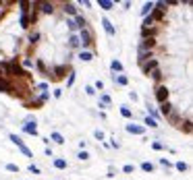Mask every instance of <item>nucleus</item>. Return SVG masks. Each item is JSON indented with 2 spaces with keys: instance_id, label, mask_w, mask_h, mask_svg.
<instances>
[{
  "instance_id": "1",
  "label": "nucleus",
  "mask_w": 193,
  "mask_h": 180,
  "mask_svg": "<svg viewBox=\"0 0 193 180\" xmlns=\"http://www.w3.org/2000/svg\"><path fill=\"white\" fill-rule=\"evenodd\" d=\"M71 71H73V68H71V64H67V62H64V64H56V66H52L48 71V79L54 81V83H56V81H62V79H67V75H69Z\"/></svg>"
},
{
  "instance_id": "2",
  "label": "nucleus",
  "mask_w": 193,
  "mask_h": 180,
  "mask_svg": "<svg viewBox=\"0 0 193 180\" xmlns=\"http://www.w3.org/2000/svg\"><path fill=\"white\" fill-rule=\"evenodd\" d=\"M77 37H79V48L81 50H87V48H92L94 42H96V37H94V31L87 27V29H81L79 33H77Z\"/></svg>"
},
{
  "instance_id": "3",
  "label": "nucleus",
  "mask_w": 193,
  "mask_h": 180,
  "mask_svg": "<svg viewBox=\"0 0 193 180\" xmlns=\"http://www.w3.org/2000/svg\"><path fill=\"white\" fill-rule=\"evenodd\" d=\"M48 99H50V93H40L38 97H31V99H29V101H25L23 106H25V108H29V110H38V108H42Z\"/></svg>"
},
{
  "instance_id": "4",
  "label": "nucleus",
  "mask_w": 193,
  "mask_h": 180,
  "mask_svg": "<svg viewBox=\"0 0 193 180\" xmlns=\"http://www.w3.org/2000/svg\"><path fill=\"white\" fill-rule=\"evenodd\" d=\"M154 95H156V101H158V104L170 101V91H168V87H166V85H156Z\"/></svg>"
},
{
  "instance_id": "5",
  "label": "nucleus",
  "mask_w": 193,
  "mask_h": 180,
  "mask_svg": "<svg viewBox=\"0 0 193 180\" xmlns=\"http://www.w3.org/2000/svg\"><path fill=\"white\" fill-rule=\"evenodd\" d=\"M158 66H160L158 58H149V60H145V62L139 64V68H141V73H143L145 77H149V73H152V71H156Z\"/></svg>"
},
{
  "instance_id": "6",
  "label": "nucleus",
  "mask_w": 193,
  "mask_h": 180,
  "mask_svg": "<svg viewBox=\"0 0 193 180\" xmlns=\"http://www.w3.org/2000/svg\"><path fill=\"white\" fill-rule=\"evenodd\" d=\"M8 139H10V141H13V143H15V145L21 149V153H25L27 157H33V153L29 151V147H25V143H23V139H21V137H17V135H8Z\"/></svg>"
},
{
  "instance_id": "7",
  "label": "nucleus",
  "mask_w": 193,
  "mask_h": 180,
  "mask_svg": "<svg viewBox=\"0 0 193 180\" xmlns=\"http://www.w3.org/2000/svg\"><path fill=\"white\" fill-rule=\"evenodd\" d=\"M166 122L179 129V126H181V122H183V116H181V112H179V110L175 108V110H172V112H170V114L166 116Z\"/></svg>"
},
{
  "instance_id": "8",
  "label": "nucleus",
  "mask_w": 193,
  "mask_h": 180,
  "mask_svg": "<svg viewBox=\"0 0 193 180\" xmlns=\"http://www.w3.org/2000/svg\"><path fill=\"white\" fill-rule=\"evenodd\" d=\"M149 58H156V56H154V50H147V48H141V46H137V62L141 64V62L149 60Z\"/></svg>"
},
{
  "instance_id": "9",
  "label": "nucleus",
  "mask_w": 193,
  "mask_h": 180,
  "mask_svg": "<svg viewBox=\"0 0 193 180\" xmlns=\"http://www.w3.org/2000/svg\"><path fill=\"white\" fill-rule=\"evenodd\" d=\"M13 89H15V81H10V79H6V77H2V79H0V91H2V93L13 95Z\"/></svg>"
},
{
  "instance_id": "10",
  "label": "nucleus",
  "mask_w": 193,
  "mask_h": 180,
  "mask_svg": "<svg viewBox=\"0 0 193 180\" xmlns=\"http://www.w3.org/2000/svg\"><path fill=\"white\" fill-rule=\"evenodd\" d=\"M58 6H62L64 15H71V17H77V15H79V12H77V4H75V2H58Z\"/></svg>"
},
{
  "instance_id": "11",
  "label": "nucleus",
  "mask_w": 193,
  "mask_h": 180,
  "mask_svg": "<svg viewBox=\"0 0 193 180\" xmlns=\"http://www.w3.org/2000/svg\"><path fill=\"white\" fill-rule=\"evenodd\" d=\"M54 6H56V2H40L38 4V10H40V15H52L54 12Z\"/></svg>"
},
{
  "instance_id": "12",
  "label": "nucleus",
  "mask_w": 193,
  "mask_h": 180,
  "mask_svg": "<svg viewBox=\"0 0 193 180\" xmlns=\"http://www.w3.org/2000/svg\"><path fill=\"white\" fill-rule=\"evenodd\" d=\"M125 131L127 133H131V135H145V126H141V124H127L125 126Z\"/></svg>"
},
{
  "instance_id": "13",
  "label": "nucleus",
  "mask_w": 193,
  "mask_h": 180,
  "mask_svg": "<svg viewBox=\"0 0 193 180\" xmlns=\"http://www.w3.org/2000/svg\"><path fill=\"white\" fill-rule=\"evenodd\" d=\"M158 33H160V29H158V27H149V29H141V40H147V37L156 40V37H158Z\"/></svg>"
},
{
  "instance_id": "14",
  "label": "nucleus",
  "mask_w": 193,
  "mask_h": 180,
  "mask_svg": "<svg viewBox=\"0 0 193 180\" xmlns=\"http://www.w3.org/2000/svg\"><path fill=\"white\" fill-rule=\"evenodd\" d=\"M149 77H152V81H154L156 85H162V79H164V71L158 66L156 71H152V73H149Z\"/></svg>"
},
{
  "instance_id": "15",
  "label": "nucleus",
  "mask_w": 193,
  "mask_h": 180,
  "mask_svg": "<svg viewBox=\"0 0 193 180\" xmlns=\"http://www.w3.org/2000/svg\"><path fill=\"white\" fill-rule=\"evenodd\" d=\"M17 6H19L21 15H29V12H31V0H19Z\"/></svg>"
},
{
  "instance_id": "16",
  "label": "nucleus",
  "mask_w": 193,
  "mask_h": 180,
  "mask_svg": "<svg viewBox=\"0 0 193 180\" xmlns=\"http://www.w3.org/2000/svg\"><path fill=\"white\" fill-rule=\"evenodd\" d=\"M172 110H175V106H172L170 101H164V104H160V112H158V114L166 118V116H168V114H170Z\"/></svg>"
},
{
  "instance_id": "17",
  "label": "nucleus",
  "mask_w": 193,
  "mask_h": 180,
  "mask_svg": "<svg viewBox=\"0 0 193 180\" xmlns=\"http://www.w3.org/2000/svg\"><path fill=\"white\" fill-rule=\"evenodd\" d=\"M35 68H38V73H40V75H42V77H48V66H46V62H44V60H42V58H38V60H35Z\"/></svg>"
},
{
  "instance_id": "18",
  "label": "nucleus",
  "mask_w": 193,
  "mask_h": 180,
  "mask_svg": "<svg viewBox=\"0 0 193 180\" xmlns=\"http://www.w3.org/2000/svg\"><path fill=\"white\" fill-rule=\"evenodd\" d=\"M35 124H38V122H25V124H23V133H25V135H38V126H35Z\"/></svg>"
},
{
  "instance_id": "19",
  "label": "nucleus",
  "mask_w": 193,
  "mask_h": 180,
  "mask_svg": "<svg viewBox=\"0 0 193 180\" xmlns=\"http://www.w3.org/2000/svg\"><path fill=\"white\" fill-rule=\"evenodd\" d=\"M73 21H75V25H77V31H81V29H87V19H85L83 15H77Z\"/></svg>"
},
{
  "instance_id": "20",
  "label": "nucleus",
  "mask_w": 193,
  "mask_h": 180,
  "mask_svg": "<svg viewBox=\"0 0 193 180\" xmlns=\"http://www.w3.org/2000/svg\"><path fill=\"white\" fill-rule=\"evenodd\" d=\"M102 25H104V31H106V33H108L110 37H112V35L116 33V29H114V25L110 23V19H106V17H104V19H102Z\"/></svg>"
},
{
  "instance_id": "21",
  "label": "nucleus",
  "mask_w": 193,
  "mask_h": 180,
  "mask_svg": "<svg viewBox=\"0 0 193 180\" xmlns=\"http://www.w3.org/2000/svg\"><path fill=\"white\" fill-rule=\"evenodd\" d=\"M112 79H114V83L121 85V87H127V85H129V77H127V75H114Z\"/></svg>"
},
{
  "instance_id": "22",
  "label": "nucleus",
  "mask_w": 193,
  "mask_h": 180,
  "mask_svg": "<svg viewBox=\"0 0 193 180\" xmlns=\"http://www.w3.org/2000/svg\"><path fill=\"white\" fill-rule=\"evenodd\" d=\"M67 42H69V48H71V50H77V48H79V37H77V33H69V40H67Z\"/></svg>"
},
{
  "instance_id": "23",
  "label": "nucleus",
  "mask_w": 193,
  "mask_h": 180,
  "mask_svg": "<svg viewBox=\"0 0 193 180\" xmlns=\"http://www.w3.org/2000/svg\"><path fill=\"white\" fill-rule=\"evenodd\" d=\"M79 60H81V62H89V60H94V52H89V50H81V52H79Z\"/></svg>"
},
{
  "instance_id": "24",
  "label": "nucleus",
  "mask_w": 193,
  "mask_h": 180,
  "mask_svg": "<svg viewBox=\"0 0 193 180\" xmlns=\"http://www.w3.org/2000/svg\"><path fill=\"white\" fill-rule=\"evenodd\" d=\"M112 104V97L108 95V93H100V106L98 108H106V106H110Z\"/></svg>"
},
{
  "instance_id": "25",
  "label": "nucleus",
  "mask_w": 193,
  "mask_h": 180,
  "mask_svg": "<svg viewBox=\"0 0 193 180\" xmlns=\"http://www.w3.org/2000/svg\"><path fill=\"white\" fill-rule=\"evenodd\" d=\"M98 6H100L102 10H112V8H114V2H112V0H98Z\"/></svg>"
},
{
  "instance_id": "26",
  "label": "nucleus",
  "mask_w": 193,
  "mask_h": 180,
  "mask_svg": "<svg viewBox=\"0 0 193 180\" xmlns=\"http://www.w3.org/2000/svg\"><path fill=\"white\" fill-rule=\"evenodd\" d=\"M110 71H112L114 75H116V73L123 75V64H121V60H112V62H110Z\"/></svg>"
},
{
  "instance_id": "27",
  "label": "nucleus",
  "mask_w": 193,
  "mask_h": 180,
  "mask_svg": "<svg viewBox=\"0 0 193 180\" xmlns=\"http://www.w3.org/2000/svg\"><path fill=\"white\" fill-rule=\"evenodd\" d=\"M54 168L56 170H67V159L64 157H54Z\"/></svg>"
},
{
  "instance_id": "28",
  "label": "nucleus",
  "mask_w": 193,
  "mask_h": 180,
  "mask_svg": "<svg viewBox=\"0 0 193 180\" xmlns=\"http://www.w3.org/2000/svg\"><path fill=\"white\" fill-rule=\"evenodd\" d=\"M27 42H29V46H31V48H35V44L40 42V31H31V33H29V40H27Z\"/></svg>"
},
{
  "instance_id": "29",
  "label": "nucleus",
  "mask_w": 193,
  "mask_h": 180,
  "mask_svg": "<svg viewBox=\"0 0 193 180\" xmlns=\"http://www.w3.org/2000/svg\"><path fill=\"white\" fill-rule=\"evenodd\" d=\"M50 139H52V141H54V143H56V145H62V143H64V137L60 135V133H58V131H54V133H52V135H50Z\"/></svg>"
},
{
  "instance_id": "30",
  "label": "nucleus",
  "mask_w": 193,
  "mask_h": 180,
  "mask_svg": "<svg viewBox=\"0 0 193 180\" xmlns=\"http://www.w3.org/2000/svg\"><path fill=\"white\" fill-rule=\"evenodd\" d=\"M19 25H21V29H29V27H31V25H29V15H21Z\"/></svg>"
},
{
  "instance_id": "31",
  "label": "nucleus",
  "mask_w": 193,
  "mask_h": 180,
  "mask_svg": "<svg viewBox=\"0 0 193 180\" xmlns=\"http://www.w3.org/2000/svg\"><path fill=\"white\" fill-rule=\"evenodd\" d=\"M121 116L123 118H133V110L129 106H121Z\"/></svg>"
},
{
  "instance_id": "32",
  "label": "nucleus",
  "mask_w": 193,
  "mask_h": 180,
  "mask_svg": "<svg viewBox=\"0 0 193 180\" xmlns=\"http://www.w3.org/2000/svg\"><path fill=\"white\" fill-rule=\"evenodd\" d=\"M181 131H185L187 135H191V118H185V122H181V126H179Z\"/></svg>"
},
{
  "instance_id": "33",
  "label": "nucleus",
  "mask_w": 193,
  "mask_h": 180,
  "mask_svg": "<svg viewBox=\"0 0 193 180\" xmlns=\"http://www.w3.org/2000/svg\"><path fill=\"white\" fill-rule=\"evenodd\" d=\"M141 170H143V172H147V174H152V172L156 170V166H154L152 162H141Z\"/></svg>"
},
{
  "instance_id": "34",
  "label": "nucleus",
  "mask_w": 193,
  "mask_h": 180,
  "mask_svg": "<svg viewBox=\"0 0 193 180\" xmlns=\"http://www.w3.org/2000/svg\"><path fill=\"white\" fill-rule=\"evenodd\" d=\"M152 10H154V2H145L143 8H141V17H147Z\"/></svg>"
},
{
  "instance_id": "35",
  "label": "nucleus",
  "mask_w": 193,
  "mask_h": 180,
  "mask_svg": "<svg viewBox=\"0 0 193 180\" xmlns=\"http://www.w3.org/2000/svg\"><path fill=\"white\" fill-rule=\"evenodd\" d=\"M147 112H149L147 116H149V118H154V120L158 122V118H160V114H158V110H156V108H152V106L147 104Z\"/></svg>"
},
{
  "instance_id": "36",
  "label": "nucleus",
  "mask_w": 193,
  "mask_h": 180,
  "mask_svg": "<svg viewBox=\"0 0 193 180\" xmlns=\"http://www.w3.org/2000/svg\"><path fill=\"white\" fill-rule=\"evenodd\" d=\"M143 124L145 126H149V129H158V122H156L154 118H149V116H145L143 118Z\"/></svg>"
},
{
  "instance_id": "37",
  "label": "nucleus",
  "mask_w": 193,
  "mask_h": 180,
  "mask_svg": "<svg viewBox=\"0 0 193 180\" xmlns=\"http://www.w3.org/2000/svg\"><path fill=\"white\" fill-rule=\"evenodd\" d=\"M67 27H69V31H71V33H77V25H75V21H73V19H67Z\"/></svg>"
},
{
  "instance_id": "38",
  "label": "nucleus",
  "mask_w": 193,
  "mask_h": 180,
  "mask_svg": "<svg viewBox=\"0 0 193 180\" xmlns=\"http://www.w3.org/2000/svg\"><path fill=\"white\" fill-rule=\"evenodd\" d=\"M175 168H177L179 172H187V170H189V166H187L185 162H177V164H175Z\"/></svg>"
},
{
  "instance_id": "39",
  "label": "nucleus",
  "mask_w": 193,
  "mask_h": 180,
  "mask_svg": "<svg viewBox=\"0 0 193 180\" xmlns=\"http://www.w3.org/2000/svg\"><path fill=\"white\" fill-rule=\"evenodd\" d=\"M33 89L42 91V93H48V89H50V85H48V83H40V85H33Z\"/></svg>"
},
{
  "instance_id": "40",
  "label": "nucleus",
  "mask_w": 193,
  "mask_h": 180,
  "mask_svg": "<svg viewBox=\"0 0 193 180\" xmlns=\"http://www.w3.org/2000/svg\"><path fill=\"white\" fill-rule=\"evenodd\" d=\"M75 85V71L69 73V79H67V87H73Z\"/></svg>"
},
{
  "instance_id": "41",
  "label": "nucleus",
  "mask_w": 193,
  "mask_h": 180,
  "mask_svg": "<svg viewBox=\"0 0 193 180\" xmlns=\"http://www.w3.org/2000/svg\"><path fill=\"white\" fill-rule=\"evenodd\" d=\"M160 166H164L166 170H170V168H172V162H170V159H166V157H160Z\"/></svg>"
},
{
  "instance_id": "42",
  "label": "nucleus",
  "mask_w": 193,
  "mask_h": 180,
  "mask_svg": "<svg viewBox=\"0 0 193 180\" xmlns=\"http://www.w3.org/2000/svg\"><path fill=\"white\" fill-rule=\"evenodd\" d=\"M152 149H156V151H162V149H164V143H160V141H154V143H152Z\"/></svg>"
},
{
  "instance_id": "43",
  "label": "nucleus",
  "mask_w": 193,
  "mask_h": 180,
  "mask_svg": "<svg viewBox=\"0 0 193 180\" xmlns=\"http://www.w3.org/2000/svg\"><path fill=\"white\" fill-rule=\"evenodd\" d=\"M123 172H125V174H133V172H135V166H133V164H127V166L123 168Z\"/></svg>"
},
{
  "instance_id": "44",
  "label": "nucleus",
  "mask_w": 193,
  "mask_h": 180,
  "mask_svg": "<svg viewBox=\"0 0 193 180\" xmlns=\"http://www.w3.org/2000/svg\"><path fill=\"white\" fill-rule=\"evenodd\" d=\"M77 157H79V159H81V162H83V159H87V157H89V153H87V151H85V149H81V151H79V153H77Z\"/></svg>"
},
{
  "instance_id": "45",
  "label": "nucleus",
  "mask_w": 193,
  "mask_h": 180,
  "mask_svg": "<svg viewBox=\"0 0 193 180\" xmlns=\"http://www.w3.org/2000/svg\"><path fill=\"white\" fill-rule=\"evenodd\" d=\"M94 137H96L98 141H104V137H106V135H104V131H100V129H98V131H94Z\"/></svg>"
},
{
  "instance_id": "46",
  "label": "nucleus",
  "mask_w": 193,
  "mask_h": 180,
  "mask_svg": "<svg viewBox=\"0 0 193 180\" xmlns=\"http://www.w3.org/2000/svg\"><path fill=\"white\" fill-rule=\"evenodd\" d=\"M6 170L8 172H19V166L17 164H6Z\"/></svg>"
},
{
  "instance_id": "47",
  "label": "nucleus",
  "mask_w": 193,
  "mask_h": 180,
  "mask_svg": "<svg viewBox=\"0 0 193 180\" xmlns=\"http://www.w3.org/2000/svg\"><path fill=\"white\" fill-rule=\"evenodd\" d=\"M85 93H87V95H96V89H94V85H87V87H85Z\"/></svg>"
},
{
  "instance_id": "48",
  "label": "nucleus",
  "mask_w": 193,
  "mask_h": 180,
  "mask_svg": "<svg viewBox=\"0 0 193 180\" xmlns=\"http://www.w3.org/2000/svg\"><path fill=\"white\" fill-rule=\"evenodd\" d=\"M94 89L102 91V89H104V81H96V85H94Z\"/></svg>"
},
{
  "instance_id": "49",
  "label": "nucleus",
  "mask_w": 193,
  "mask_h": 180,
  "mask_svg": "<svg viewBox=\"0 0 193 180\" xmlns=\"http://www.w3.org/2000/svg\"><path fill=\"white\" fill-rule=\"evenodd\" d=\"M129 99H133V101H137V99H139V95H137L135 91H129Z\"/></svg>"
},
{
  "instance_id": "50",
  "label": "nucleus",
  "mask_w": 193,
  "mask_h": 180,
  "mask_svg": "<svg viewBox=\"0 0 193 180\" xmlns=\"http://www.w3.org/2000/svg\"><path fill=\"white\" fill-rule=\"evenodd\" d=\"M29 172H31V174H40V168H38V166H33V164H31V166H29Z\"/></svg>"
},
{
  "instance_id": "51",
  "label": "nucleus",
  "mask_w": 193,
  "mask_h": 180,
  "mask_svg": "<svg viewBox=\"0 0 193 180\" xmlns=\"http://www.w3.org/2000/svg\"><path fill=\"white\" fill-rule=\"evenodd\" d=\"M79 4H81V6H85V8H92V2H89V0H81Z\"/></svg>"
},
{
  "instance_id": "52",
  "label": "nucleus",
  "mask_w": 193,
  "mask_h": 180,
  "mask_svg": "<svg viewBox=\"0 0 193 180\" xmlns=\"http://www.w3.org/2000/svg\"><path fill=\"white\" fill-rule=\"evenodd\" d=\"M54 97H56V99L62 97V89H54Z\"/></svg>"
},
{
  "instance_id": "53",
  "label": "nucleus",
  "mask_w": 193,
  "mask_h": 180,
  "mask_svg": "<svg viewBox=\"0 0 193 180\" xmlns=\"http://www.w3.org/2000/svg\"><path fill=\"white\" fill-rule=\"evenodd\" d=\"M2 77H4V75H2V71H0V79H2Z\"/></svg>"
}]
</instances>
